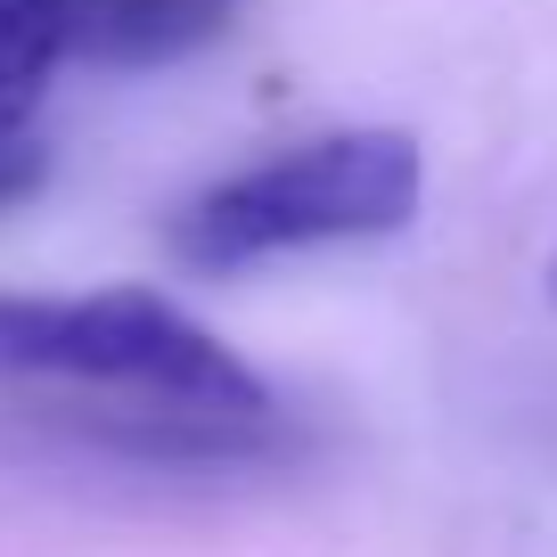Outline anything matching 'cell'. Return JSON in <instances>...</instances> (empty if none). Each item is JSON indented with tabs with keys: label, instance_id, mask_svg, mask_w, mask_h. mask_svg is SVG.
I'll return each instance as SVG.
<instances>
[{
	"label": "cell",
	"instance_id": "1",
	"mask_svg": "<svg viewBox=\"0 0 557 557\" xmlns=\"http://www.w3.org/2000/svg\"><path fill=\"white\" fill-rule=\"evenodd\" d=\"M0 394L115 459L278 451V394L173 296H0Z\"/></svg>",
	"mask_w": 557,
	"mask_h": 557
},
{
	"label": "cell",
	"instance_id": "3",
	"mask_svg": "<svg viewBox=\"0 0 557 557\" xmlns=\"http://www.w3.org/2000/svg\"><path fill=\"white\" fill-rule=\"evenodd\" d=\"M246 0H66L74 66L90 74H148L213 50Z\"/></svg>",
	"mask_w": 557,
	"mask_h": 557
},
{
	"label": "cell",
	"instance_id": "4",
	"mask_svg": "<svg viewBox=\"0 0 557 557\" xmlns=\"http://www.w3.org/2000/svg\"><path fill=\"white\" fill-rule=\"evenodd\" d=\"M74 66L66 0H0V206L41 189V99Z\"/></svg>",
	"mask_w": 557,
	"mask_h": 557
},
{
	"label": "cell",
	"instance_id": "2",
	"mask_svg": "<svg viewBox=\"0 0 557 557\" xmlns=\"http://www.w3.org/2000/svg\"><path fill=\"white\" fill-rule=\"evenodd\" d=\"M426 197V157L410 132L352 123V132L296 139L278 157H255L238 173L206 181L173 213L164 246L189 271H246L271 255H312V246H361L410 230Z\"/></svg>",
	"mask_w": 557,
	"mask_h": 557
},
{
	"label": "cell",
	"instance_id": "5",
	"mask_svg": "<svg viewBox=\"0 0 557 557\" xmlns=\"http://www.w3.org/2000/svg\"><path fill=\"white\" fill-rule=\"evenodd\" d=\"M549 296H557V262H549Z\"/></svg>",
	"mask_w": 557,
	"mask_h": 557
}]
</instances>
